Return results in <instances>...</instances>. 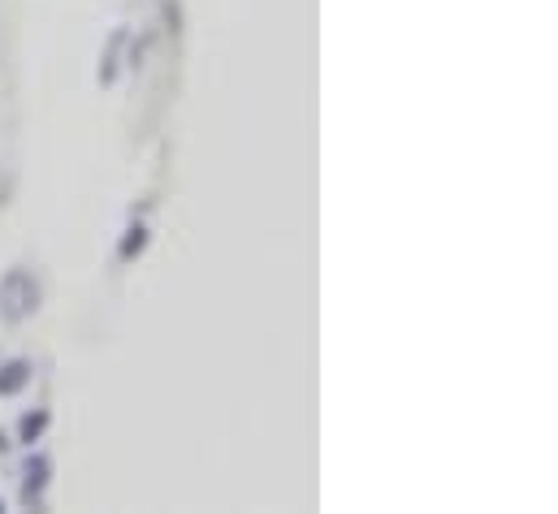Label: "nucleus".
Returning <instances> with one entry per match:
<instances>
[{
	"label": "nucleus",
	"instance_id": "obj_1",
	"mask_svg": "<svg viewBox=\"0 0 558 514\" xmlns=\"http://www.w3.org/2000/svg\"><path fill=\"white\" fill-rule=\"evenodd\" d=\"M35 303H39L35 277L22 272V268H13V272L0 281V316H4L9 325H17V320H26V316L35 311Z\"/></svg>",
	"mask_w": 558,
	"mask_h": 514
},
{
	"label": "nucleus",
	"instance_id": "obj_2",
	"mask_svg": "<svg viewBox=\"0 0 558 514\" xmlns=\"http://www.w3.org/2000/svg\"><path fill=\"white\" fill-rule=\"evenodd\" d=\"M48 472H52V463H48L44 454H35V458L26 463V472H22V476H26V480H22V498H26V502L44 493V485H48Z\"/></svg>",
	"mask_w": 558,
	"mask_h": 514
},
{
	"label": "nucleus",
	"instance_id": "obj_3",
	"mask_svg": "<svg viewBox=\"0 0 558 514\" xmlns=\"http://www.w3.org/2000/svg\"><path fill=\"white\" fill-rule=\"evenodd\" d=\"M26 381H31V364L13 359V364H4V368H0V393H4V397H9V393H17Z\"/></svg>",
	"mask_w": 558,
	"mask_h": 514
},
{
	"label": "nucleus",
	"instance_id": "obj_4",
	"mask_svg": "<svg viewBox=\"0 0 558 514\" xmlns=\"http://www.w3.org/2000/svg\"><path fill=\"white\" fill-rule=\"evenodd\" d=\"M143 247H147V230H143V225H131V230H126V238H122V247H118V256L131 264Z\"/></svg>",
	"mask_w": 558,
	"mask_h": 514
},
{
	"label": "nucleus",
	"instance_id": "obj_5",
	"mask_svg": "<svg viewBox=\"0 0 558 514\" xmlns=\"http://www.w3.org/2000/svg\"><path fill=\"white\" fill-rule=\"evenodd\" d=\"M48 428V415L44 411H35V415H22V424H17V437L31 445V441H39V432Z\"/></svg>",
	"mask_w": 558,
	"mask_h": 514
},
{
	"label": "nucleus",
	"instance_id": "obj_6",
	"mask_svg": "<svg viewBox=\"0 0 558 514\" xmlns=\"http://www.w3.org/2000/svg\"><path fill=\"white\" fill-rule=\"evenodd\" d=\"M0 511H4V506H0Z\"/></svg>",
	"mask_w": 558,
	"mask_h": 514
}]
</instances>
